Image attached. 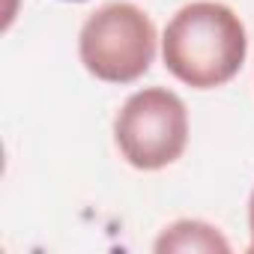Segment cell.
Segmentation results:
<instances>
[{
  "label": "cell",
  "mask_w": 254,
  "mask_h": 254,
  "mask_svg": "<svg viewBox=\"0 0 254 254\" xmlns=\"http://www.w3.org/2000/svg\"><path fill=\"white\" fill-rule=\"evenodd\" d=\"M248 54V36L239 15L215 0L183 6L165 27L162 57L168 72L194 87L212 90L236 78Z\"/></svg>",
  "instance_id": "cell-1"
},
{
  "label": "cell",
  "mask_w": 254,
  "mask_h": 254,
  "mask_svg": "<svg viewBox=\"0 0 254 254\" xmlns=\"http://www.w3.org/2000/svg\"><path fill=\"white\" fill-rule=\"evenodd\" d=\"M78 54L93 78L108 84H132L153 66L156 27L135 3H108L84 21Z\"/></svg>",
  "instance_id": "cell-2"
},
{
  "label": "cell",
  "mask_w": 254,
  "mask_h": 254,
  "mask_svg": "<svg viewBox=\"0 0 254 254\" xmlns=\"http://www.w3.org/2000/svg\"><path fill=\"white\" fill-rule=\"evenodd\" d=\"M114 138L123 159L138 171L174 165L189 144L186 102L165 87L132 93L114 120Z\"/></svg>",
  "instance_id": "cell-3"
},
{
  "label": "cell",
  "mask_w": 254,
  "mask_h": 254,
  "mask_svg": "<svg viewBox=\"0 0 254 254\" xmlns=\"http://www.w3.org/2000/svg\"><path fill=\"white\" fill-rule=\"evenodd\" d=\"M156 251L168 254V251H194V254H215V251H230V242L218 233V227L206 224V221H194V218H183L174 221L171 227H165V233L156 239Z\"/></svg>",
  "instance_id": "cell-4"
},
{
  "label": "cell",
  "mask_w": 254,
  "mask_h": 254,
  "mask_svg": "<svg viewBox=\"0 0 254 254\" xmlns=\"http://www.w3.org/2000/svg\"><path fill=\"white\" fill-rule=\"evenodd\" d=\"M248 224H251V251H254V191H251V200H248Z\"/></svg>",
  "instance_id": "cell-5"
},
{
  "label": "cell",
  "mask_w": 254,
  "mask_h": 254,
  "mask_svg": "<svg viewBox=\"0 0 254 254\" xmlns=\"http://www.w3.org/2000/svg\"><path fill=\"white\" fill-rule=\"evenodd\" d=\"M69 3H81V0H69Z\"/></svg>",
  "instance_id": "cell-6"
}]
</instances>
